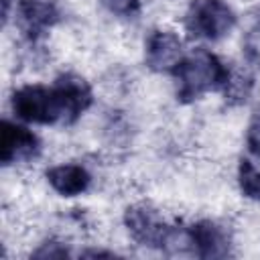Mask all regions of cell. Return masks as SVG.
Segmentation results:
<instances>
[{"mask_svg": "<svg viewBox=\"0 0 260 260\" xmlns=\"http://www.w3.org/2000/svg\"><path fill=\"white\" fill-rule=\"evenodd\" d=\"M12 110L24 122L35 124H63L61 108L53 87L24 85L12 93Z\"/></svg>", "mask_w": 260, "mask_h": 260, "instance_id": "277c9868", "label": "cell"}, {"mask_svg": "<svg viewBox=\"0 0 260 260\" xmlns=\"http://www.w3.org/2000/svg\"><path fill=\"white\" fill-rule=\"evenodd\" d=\"M236 26V14L223 0H193L185 14V28L195 39L217 41Z\"/></svg>", "mask_w": 260, "mask_h": 260, "instance_id": "3957f363", "label": "cell"}, {"mask_svg": "<svg viewBox=\"0 0 260 260\" xmlns=\"http://www.w3.org/2000/svg\"><path fill=\"white\" fill-rule=\"evenodd\" d=\"M63 256H67V250L57 242H45L35 252V258H63Z\"/></svg>", "mask_w": 260, "mask_h": 260, "instance_id": "2e32d148", "label": "cell"}, {"mask_svg": "<svg viewBox=\"0 0 260 260\" xmlns=\"http://www.w3.org/2000/svg\"><path fill=\"white\" fill-rule=\"evenodd\" d=\"M2 4H4V16L8 14V8H10V0H2Z\"/></svg>", "mask_w": 260, "mask_h": 260, "instance_id": "e0dca14e", "label": "cell"}, {"mask_svg": "<svg viewBox=\"0 0 260 260\" xmlns=\"http://www.w3.org/2000/svg\"><path fill=\"white\" fill-rule=\"evenodd\" d=\"M177 83V100L183 104L199 100L207 91L223 89L230 67H225L217 55L207 49H195L189 55H183L179 65L173 69Z\"/></svg>", "mask_w": 260, "mask_h": 260, "instance_id": "6da1fadb", "label": "cell"}, {"mask_svg": "<svg viewBox=\"0 0 260 260\" xmlns=\"http://www.w3.org/2000/svg\"><path fill=\"white\" fill-rule=\"evenodd\" d=\"M189 244L199 258H223L230 254V238L221 225L203 219L189 228Z\"/></svg>", "mask_w": 260, "mask_h": 260, "instance_id": "9c48e42d", "label": "cell"}, {"mask_svg": "<svg viewBox=\"0 0 260 260\" xmlns=\"http://www.w3.org/2000/svg\"><path fill=\"white\" fill-rule=\"evenodd\" d=\"M63 124H73L89 106H91V89L87 81L75 73H63L53 83Z\"/></svg>", "mask_w": 260, "mask_h": 260, "instance_id": "8992f818", "label": "cell"}, {"mask_svg": "<svg viewBox=\"0 0 260 260\" xmlns=\"http://www.w3.org/2000/svg\"><path fill=\"white\" fill-rule=\"evenodd\" d=\"M59 18L61 10L55 0H18L16 4V26L30 41L41 39Z\"/></svg>", "mask_w": 260, "mask_h": 260, "instance_id": "5b68a950", "label": "cell"}, {"mask_svg": "<svg viewBox=\"0 0 260 260\" xmlns=\"http://www.w3.org/2000/svg\"><path fill=\"white\" fill-rule=\"evenodd\" d=\"M146 65L158 73H173L183 59L181 39L171 30H152L146 39Z\"/></svg>", "mask_w": 260, "mask_h": 260, "instance_id": "ba28073f", "label": "cell"}, {"mask_svg": "<svg viewBox=\"0 0 260 260\" xmlns=\"http://www.w3.org/2000/svg\"><path fill=\"white\" fill-rule=\"evenodd\" d=\"M124 223L128 234L140 244L148 248H167L177 244V230L171 228L160 211L150 203H134L124 213Z\"/></svg>", "mask_w": 260, "mask_h": 260, "instance_id": "7a4b0ae2", "label": "cell"}, {"mask_svg": "<svg viewBox=\"0 0 260 260\" xmlns=\"http://www.w3.org/2000/svg\"><path fill=\"white\" fill-rule=\"evenodd\" d=\"M221 91L230 104H242L248 100V95L252 91V77L246 71H232L230 69V77H228Z\"/></svg>", "mask_w": 260, "mask_h": 260, "instance_id": "8fae6325", "label": "cell"}, {"mask_svg": "<svg viewBox=\"0 0 260 260\" xmlns=\"http://www.w3.org/2000/svg\"><path fill=\"white\" fill-rule=\"evenodd\" d=\"M39 138L24 126L4 120L0 126V160L4 165L24 162L39 154Z\"/></svg>", "mask_w": 260, "mask_h": 260, "instance_id": "52a82bcc", "label": "cell"}, {"mask_svg": "<svg viewBox=\"0 0 260 260\" xmlns=\"http://www.w3.org/2000/svg\"><path fill=\"white\" fill-rule=\"evenodd\" d=\"M49 185L63 197H75L87 191L91 177L81 165H57L47 171Z\"/></svg>", "mask_w": 260, "mask_h": 260, "instance_id": "30bf717a", "label": "cell"}, {"mask_svg": "<svg viewBox=\"0 0 260 260\" xmlns=\"http://www.w3.org/2000/svg\"><path fill=\"white\" fill-rule=\"evenodd\" d=\"M244 49H246L248 59L260 65V26L254 28V30H250V35L246 37V45H244Z\"/></svg>", "mask_w": 260, "mask_h": 260, "instance_id": "5bb4252c", "label": "cell"}, {"mask_svg": "<svg viewBox=\"0 0 260 260\" xmlns=\"http://www.w3.org/2000/svg\"><path fill=\"white\" fill-rule=\"evenodd\" d=\"M102 4L116 16L132 18L140 10V0H102Z\"/></svg>", "mask_w": 260, "mask_h": 260, "instance_id": "4fadbf2b", "label": "cell"}, {"mask_svg": "<svg viewBox=\"0 0 260 260\" xmlns=\"http://www.w3.org/2000/svg\"><path fill=\"white\" fill-rule=\"evenodd\" d=\"M246 142H248L250 152L256 154V156H260V112L254 116V120H252V124H250V128H248V138H246Z\"/></svg>", "mask_w": 260, "mask_h": 260, "instance_id": "9a60e30c", "label": "cell"}, {"mask_svg": "<svg viewBox=\"0 0 260 260\" xmlns=\"http://www.w3.org/2000/svg\"><path fill=\"white\" fill-rule=\"evenodd\" d=\"M258 26H260V24H258Z\"/></svg>", "mask_w": 260, "mask_h": 260, "instance_id": "ac0fdd59", "label": "cell"}, {"mask_svg": "<svg viewBox=\"0 0 260 260\" xmlns=\"http://www.w3.org/2000/svg\"><path fill=\"white\" fill-rule=\"evenodd\" d=\"M238 183H240V191L248 199H258L260 201V169H256L246 158L240 160V167H238Z\"/></svg>", "mask_w": 260, "mask_h": 260, "instance_id": "7c38bea8", "label": "cell"}]
</instances>
